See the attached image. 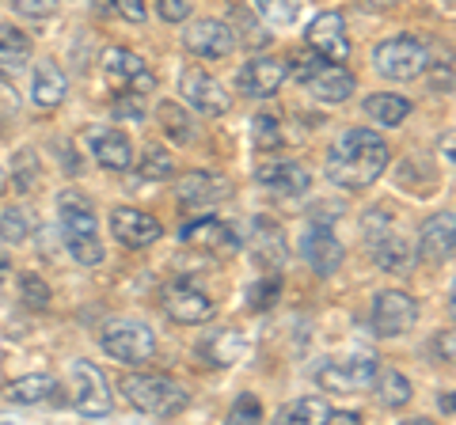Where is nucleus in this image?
Wrapping results in <instances>:
<instances>
[{
  "label": "nucleus",
  "instance_id": "72a5a7b5",
  "mask_svg": "<svg viewBox=\"0 0 456 425\" xmlns=\"http://www.w3.org/2000/svg\"><path fill=\"white\" fill-rule=\"evenodd\" d=\"M38 175H42V167H38V156L35 148H20L16 152V160H12V179H16V190H35L38 187Z\"/></svg>",
  "mask_w": 456,
  "mask_h": 425
},
{
  "label": "nucleus",
  "instance_id": "c03bdc74",
  "mask_svg": "<svg viewBox=\"0 0 456 425\" xmlns=\"http://www.w3.org/2000/svg\"><path fill=\"white\" fill-rule=\"evenodd\" d=\"M114 8H118V16H122V20L145 23V0H114Z\"/></svg>",
  "mask_w": 456,
  "mask_h": 425
},
{
  "label": "nucleus",
  "instance_id": "4c0bfd02",
  "mask_svg": "<svg viewBox=\"0 0 456 425\" xmlns=\"http://www.w3.org/2000/svg\"><path fill=\"white\" fill-rule=\"evenodd\" d=\"M65 247L80 266H99L103 262V244H99V236H73V239H65Z\"/></svg>",
  "mask_w": 456,
  "mask_h": 425
},
{
  "label": "nucleus",
  "instance_id": "f03ea898",
  "mask_svg": "<svg viewBox=\"0 0 456 425\" xmlns=\"http://www.w3.org/2000/svg\"><path fill=\"white\" fill-rule=\"evenodd\" d=\"M289 73H293L297 84H305L316 99H323V103H346V99L354 95V76L338 61H327L323 53H316L312 46L305 53H297Z\"/></svg>",
  "mask_w": 456,
  "mask_h": 425
},
{
  "label": "nucleus",
  "instance_id": "cd10ccee",
  "mask_svg": "<svg viewBox=\"0 0 456 425\" xmlns=\"http://www.w3.org/2000/svg\"><path fill=\"white\" fill-rule=\"evenodd\" d=\"M50 391H53V380H50V376H42V373H35V376H20V380H12V384L4 388L8 399H12V403H20V406H35V403H42Z\"/></svg>",
  "mask_w": 456,
  "mask_h": 425
},
{
  "label": "nucleus",
  "instance_id": "5fc2aeb1",
  "mask_svg": "<svg viewBox=\"0 0 456 425\" xmlns=\"http://www.w3.org/2000/svg\"><path fill=\"white\" fill-rule=\"evenodd\" d=\"M4 190H8V175H4V172H0V194H4Z\"/></svg>",
  "mask_w": 456,
  "mask_h": 425
},
{
  "label": "nucleus",
  "instance_id": "a211bd4d",
  "mask_svg": "<svg viewBox=\"0 0 456 425\" xmlns=\"http://www.w3.org/2000/svg\"><path fill=\"white\" fill-rule=\"evenodd\" d=\"M285 76H289V65L281 58H251L244 65V73H240V88L251 99H270L281 92Z\"/></svg>",
  "mask_w": 456,
  "mask_h": 425
},
{
  "label": "nucleus",
  "instance_id": "864d4df0",
  "mask_svg": "<svg viewBox=\"0 0 456 425\" xmlns=\"http://www.w3.org/2000/svg\"><path fill=\"white\" fill-rule=\"evenodd\" d=\"M369 4H373V8H395L399 0H369Z\"/></svg>",
  "mask_w": 456,
  "mask_h": 425
},
{
  "label": "nucleus",
  "instance_id": "8fccbe9b",
  "mask_svg": "<svg viewBox=\"0 0 456 425\" xmlns=\"http://www.w3.org/2000/svg\"><path fill=\"white\" fill-rule=\"evenodd\" d=\"M437 349L445 361H452V331H445V338H437Z\"/></svg>",
  "mask_w": 456,
  "mask_h": 425
},
{
  "label": "nucleus",
  "instance_id": "de8ad7c7",
  "mask_svg": "<svg viewBox=\"0 0 456 425\" xmlns=\"http://www.w3.org/2000/svg\"><path fill=\"white\" fill-rule=\"evenodd\" d=\"M434 92H452V61L434 65Z\"/></svg>",
  "mask_w": 456,
  "mask_h": 425
},
{
  "label": "nucleus",
  "instance_id": "f3484780",
  "mask_svg": "<svg viewBox=\"0 0 456 425\" xmlns=\"http://www.w3.org/2000/svg\"><path fill=\"white\" fill-rule=\"evenodd\" d=\"M183 239H187L191 247H202L209 254H217V259H224V254H236L240 251V236L232 224H224L217 217H202L183 229Z\"/></svg>",
  "mask_w": 456,
  "mask_h": 425
},
{
  "label": "nucleus",
  "instance_id": "0eeeda50",
  "mask_svg": "<svg viewBox=\"0 0 456 425\" xmlns=\"http://www.w3.org/2000/svg\"><path fill=\"white\" fill-rule=\"evenodd\" d=\"M377 376H380V365L373 357H327L316 368V384L327 391H373L377 388Z\"/></svg>",
  "mask_w": 456,
  "mask_h": 425
},
{
  "label": "nucleus",
  "instance_id": "f8f14e48",
  "mask_svg": "<svg viewBox=\"0 0 456 425\" xmlns=\"http://www.w3.org/2000/svg\"><path fill=\"white\" fill-rule=\"evenodd\" d=\"M164 311L175 323H187V327H194V323H206L213 319V301H209V293H202L194 285V281H175V285H167L164 293Z\"/></svg>",
  "mask_w": 456,
  "mask_h": 425
},
{
  "label": "nucleus",
  "instance_id": "4be33fe9",
  "mask_svg": "<svg viewBox=\"0 0 456 425\" xmlns=\"http://www.w3.org/2000/svg\"><path fill=\"white\" fill-rule=\"evenodd\" d=\"M65 95H69L65 73L57 68V61H46V58H42V61L35 65V80H31V99H35V107L53 110V107H61V103H65Z\"/></svg>",
  "mask_w": 456,
  "mask_h": 425
},
{
  "label": "nucleus",
  "instance_id": "6ab92c4d",
  "mask_svg": "<svg viewBox=\"0 0 456 425\" xmlns=\"http://www.w3.org/2000/svg\"><path fill=\"white\" fill-rule=\"evenodd\" d=\"M88 148L107 172H130L134 167V145L122 130H92L88 133Z\"/></svg>",
  "mask_w": 456,
  "mask_h": 425
},
{
  "label": "nucleus",
  "instance_id": "3c124183",
  "mask_svg": "<svg viewBox=\"0 0 456 425\" xmlns=\"http://www.w3.org/2000/svg\"><path fill=\"white\" fill-rule=\"evenodd\" d=\"M437 403H441V410H445V414L452 418V410H456V403H452V395L445 391V395H441V399H437Z\"/></svg>",
  "mask_w": 456,
  "mask_h": 425
},
{
  "label": "nucleus",
  "instance_id": "5701e85b",
  "mask_svg": "<svg viewBox=\"0 0 456 425\" xmlns=\"http://www.w3.org/2000/svg\"><path fill=\"white\" fill-rule=\"evenodd\" d=\"M255 179H259L266 190L281 194V197H301L312 187V179H308V172L301 164H263Z\"/></svg>",
  "mask_w": 456,
  "mask_h": 425
},
{
  "label": "nucleus",
  "instance_id": "58836bf2",
  "mask_svg": "<svg viewBox=\"0 0 456 425\" xmlns=\"http://www.w3.org/2000/svg\"><path fill=\"white\" fill-rule=\"evenodd\" d=\"M251 4L266 23H274V27H285V23L297 20V0H251Z\"/></svg>",
  "mask_w": 456,
  "mask_h": 425
},
{
  "label": "nucleus",
  "instance_id": "e433bc0d",
  "mask_svg": "<svg viewBox=\"0 0 456 425\" xmlns=\"http://www.w3.org/2000/svg\"><path fill=\"white\" fill-rule=\"evenodd\" d=\"M20 296H23V304L31 311H46L50 308V289H46V281H42L35 270H27L20 277Z\"/></svg>",
  "mask_w": 456,
  "mask_h": 425
},
{
  "label": "nucleus",
  "instance_id": "a18cd8bd",
  "mask_svg": "<svg viewBox=\"0 0 456 425\" xmlns=\"http://www.w3.org/2000/svg\"><path fill=\"white\" fill-rule=\"evenodd\" d=\"M57 8V0H16V12H23V16H50V12Z\"/></svg>",
  "mask_w": 456,
  "mask_h": 425
},
{
  "label": "nucleus",
  "instance_id": "c9c22d12",
  "mask_svg": "<svg viewBox=\"0 0 456 425\" xmlns=\"http://www.w3.org/2000/svg\"><path fill=\"white\" fill-rule=\"evenodd\" d=\"M278 296H281V277H278V270H270V277L255 281V285L248 289V308L251 311H266V308H274Z\"/></svg>",
  "mask_w": 456,
  "mask_h": 425
},
{
  "label": "nucleus",
  "instance_id": "20e7f679",
  "mask_svg": "<svg viewBox=\"0 0 456 425\" xmlns=\"http://www.w3.org/2000/svg\"><path fill=\"white\" fill-rule=\"evenodd\" d=\"M362 239H365V251L380 270H392V274H403L411 266V244L403 239V232L395 229V221L388 217L384 209H369L365 221H362Z\"/></svg>",
  "mask_w": 456,
  "mask_h": 425
},
{
  "label": "nucleus",
  "instance_id": "37998d69",
  "mask_svg": "<svg viewBox=\"0 0 456 425\" xmlns=\"http://www.w3.org/2000/svg\"><path fill=\"white\" fill-rule=\"evenodd\" d=\"M160 4V16L167 23H183V20H191V0H156Z\"/></svg>",
  "mask_w": 456,
  "mask_h": 425
},
{
  "label": "nucleus",
  "instance_id": "b1692460",
  "mask_svg": "<svg viewBox=\"0 0 456 425\" xmlns=\"http://www.w3.org/2000/svg\"><path fill=\"white\" fill-rule=\"evenodd\" d=\"M31 61V38L20 35L16 27H0V80L20 76Z\"/></svg>",
  "mask_w": 456,
  "mask_h": 425
},
{
  "label": "nucleus",
  "instance_id": "ddd939ff",
  "mask_svg": "<svg viewBox=\"0 0 456 425\" xmlns=\"http://www.w3.org/2000/svg\"><path fill=\"white\" fill-rule=\"evenodd\" d=\"M308 46L323 53L327 61H346L350 58V38H346V20H342V12H323V16H316L308 23Z\"/></svg>",
  "mask_w": 456,
  "mask_h": 425
},
{
  "label": "nucleus",
  "instance_id": "9d476101",
  "mask_svg": "<svg viewBox=\"0 0 456 425\" xmlns=\"http://www.w3.org/2000/svg\"><path fill=\"white\" fill-rule=\"evenodd\" d=\"M415 319H419L415 296H407L399 289H388V293H380L373 301V331L380 338H395V334L411 331V327H415Z\"/></svg>",
  "mask_w": 456,
  "mask_h": 425
},
{
  "label": "nucleus",
  "instance_id": "2eb2a0df",
  "mask_svg": "<svg viewBox=\"0 0 456 425\" xmlns=\"http://www.w3.org/2000/svg\"><path fill=\"white\" fill-rule=\"evenodd\" d=\"M452 239H456V217L449 209L434 212V217L422 224V232H419V259L426 266L449 262L452 259Z\"/></svg>",
  "mask_w": 456,
  "mask_h": 425
},
{
  "label": "nucleus",
  "instance_id": "473e14b6",
  "mask_svg": "<svg viewBox=\"0 0 456 425\" xmlns=\"http://www.w3.org/2000/svg\"><path fill=\"white\" fill-rule=\"evenodd\" d=\"M137 172H141V179L164 182V179H171V172H175V164H171L167 148L149 145V148H145V156H141V164H137Z\"/></svg>",
  "mask_w": 456,
  "mask_h": 425
},
{
  "label": "nucleus",
  "instance_id": "7c9ffc66",
  "mask_svg": "<svg viewBox=\"0 0 456 425\" xmlns=\"http://www.w3.org/2000/svg\"><path fill=\"white\" fill-rule=\"evenodd\" d=\"M141 68H145V61H141L134 50H126V46H110V50L103 53V73H107L110 80H118V84H126L130 76H137Z\"/></svg>",
  "mask_w": 456,
  "mask_h": 425
},
{
  "label": "nucleus",
  "instance_id": "7ed1b4c3",
  "mask_svg": "<svg viewBox=\"0 0 456 425\" xmlns=\"http://www.w3.org/2000/svg\"><path fill=\"white\" fill-rule=\"evenodd\" d=\"M122 395L126 403H130L134 410H141V414H152V418H175L187 410L191 395L183 391L175 380L167 376H126L122 380Z\"/></svg>",
  "mask_w": 456,
  "mask_h": 425
},
{
  "label": "nucleus",
  "instance_id": "09e8293b",
  "mask_svg": "<svg viewBox=\"0 0 456 425\" xmlns=\"http://www.w3.org/2000/svg\"><path fill=\"white\" fill-rule=\"evenodd\" d=\"M362 414H354V410H335L331 406V418H327V425H358Z\"/></svg>",
  "mask_w": 456,
  "mask_h": 425
},
{
  "label": "nucleus",
  "instance_id": "603ef678",
  "mask_svg": "<svg viewBox=\"0 0 456 425\" xmlns=\"http://www.w3.org/2000/svg\"><path fill=\"white\" fill-rule=\"evenodd\" d=\"M8 270H12V262H8V254H0V281L8 277Z\"/></svg>",
  "mask_w": 456,
  "mask_h": 425
},
{
  "label": "nucleus",
  "instance_id": "a19ab883",
  "mask_svg": "<svg viewBox=\"0 0 456 425\" xmlns=\"http://www.w3.org/2000/svg\"><path fill=\"white\" fill-rule=\"evenodd\" d=\"M263 418V406L255 395H240L236 406H232V421H259Z\"/></svg>",
  "mask_w": 456,
  "mask_h": 425
},
{
  "label": "nucleus",
  "instance_id": "c756f323",
  "mask_svg": "<svg viewBox=\"0 0 456 425\" xmlns=\"http://www.w3.org/2000/svg\"><path fill=\"white\" fill-rule=\"evenodd\" d=\"M156 115H160L164 133L175 140V145H191V140H194V118H191L179 103H160V110H156Z\"/></svg>",
  "mask_w": 456,
  "mask_h": 425
},
{
  "label": "nucleus",
  "instance_id": "f704fd0d",
  "mask_svg": "<svg viewBox=\"0 0 456 425\" xmlns=\"http://www.w3.org/2000/svg\"><path fill=\"white\" fill-rule=\"evenodd\" d=\"M31 212L27 209H4V217H0V239H8V244H23V239H31Z\"/></svg>",
  "mask_w": 456,
  "mask_h": 425
},
{
  "label": "nucleus",
  "instance_id": "ea45409f",
  "mask_svg": "<svg viewBox=\"0 0 456 425\" xmlns=\"http://www.w3.org/2000/svg\"><path fill=\"white\" fill-rule=\"evenodd\" d=\"M251 133H255V145H259L263 152H274V148H281L278 115H255V122H251Z\"/></svg>",
  "mask_w": 456,
  "mask_h": 425
},
{
  "label": "nucleus",
  "instance_id": "f257e3e1",
  "mask_svg": "<svg viewBox=\"0 0 456 425\" xmlns=\"http://www.w3.org/2000/svg\"><path fill=\"white\" fill-rule=\"evenodd\" d=\"M388 156L392 152L380 140V133H373V130H346L331 145V152H327L323 172L342 190H365L384 175Z\"/></svg>",
  "mask_w": 456,
  "mask_h": 425
},
{
  "label": "nucleus",
  "instance_id": "1a4fd4ad",
  "mask_svg": "<svg viewBox=\"0 0 456 425\" xmlns=\"http://www.w3.org/2000/svg\"><path fill=\"white\" fill-rule=\"evenodd\" d=\"M179 92H183V99H187V103L198 110V115H209V118H217V115H224V110L232 107L228 92L206 73V68H198V65H187V68L179 73Z\"/></svg>",
  "mask_w": 456,
  "mask_h": 425
},
{
  "label": "nucleus",
  "instance_id": "423d86ee",
  "mask_svg": "<svg viewBox=\"0 0 456 425\" xmlns=\"http://www.w3.org/2000/svg\"><path fill=\"white\" fill-rule=\"evenodd\" d=\"M373 65H377V73L388 76V80H415L419 73L430 68V53H426V46L419 38L399 35V38L380 42L373 50Z\"/></svg>",
  "mask_w": 456,
  "mask_h": 425
},
{
  "label": "nucleus",
  "instance_id": "bb28decb",
  "mask_svg": "<svg viewBox=\"0 0 456 425\" xmlns=\"http://www.w3.org/2000/svg\"><path fill=\"white\" fill-rule=\"evenodd\" d=\"M365 115L380 122V125H403V118L411 115V103L403 95H388V92H377L365 99Z\"/></svg>",
  "mask_w": 456,
  "mask_h": 425
},
{
  "label": "nucleus",
  "instance_id": "412c9836",
  "mask_svg": "<svg viewBox=\"0 0 456 425\" xmlns=\"http://www.w3.org/2000/svg\"><path fill=\"white\" fill-rule=\"evenodd\" d=\"M179 202L183 205H213V202H221V197H228V179L217 175V172H191V175H183L179 179Z\"/></svg>",
  "mask_w": 456,
  "mask_h": 425
},
{
  "label": "nucleus",
  "instance_id": "4468645a",
  "mask_svg": "<svg viewBox=\"0 0 456 425\" xmlns=\"http://www.w3.org/2000/svg\"><path fill=\"white\" fill-rule=\"evenodd\" d=\"M183 46L198 53V58H228L236 46V35H232V27L221 20H198L183 31Z\"/></svg>",
  "mask_w": 456,
  "mask_h": 425
},
{
  "label": "nucleus",
  "instance_id": "2f4dec72",
  "mask_svg": "<svg viewBox=\"0 0 456 425\" xmlns=\"http://www.w3.org/2000/svg\"><path fill=\"white\" fill-rule=\"evenodd\" d=\"M377 384H380V403H384V406H392V410L407 406V403H411V395H415L411 380H407L403 373H392V368L377 376Z\"/></svg>",
  "mask_w": 456,
  "mask_h": 425
},
{
  "label": "nucleus",
  "instance_id": "393cba45",
  "mask_svg": "<svg viewBox=\"0 0 456 425\" xmlns=\"http://www.w3.org/2000/svg\"><path fill=\"white\" fill-rule=\"evenodd\" d=\"M198 353H202L209 365L228 368V365H236L248 353V342H244V334H240V331H213L206 342L198 346Z\"/></svg>",
  "mask_w": 456,
  "mask_h": 425
},
{
  "label": "nucleus",
  "instance_id": "dca6fc26",
  "mask_svg": "<svg viewBox=\"0 0 456 425\" xmlns=\"http://www.w3.org/2000/svg\"><path fill=\"white\" fill-rule=\"evenodd\" d=\"M110 232H114V239H122L126 247H149V244H156V239L164 236V224L156 221V217H149L145 209H114L110 212Z\"/></svg>",
  "mask_w": 456,
  "mask_h": 425
},
{
  "label": "nucleus",
  "instance_id": "49530a36",
  "mask_svg": "<svg viewBox=\"0 0 456 425\" xmlns=\"http://www.w3.org/2000/svg\"><path fill=\"white\" fill-rule=\"evenodd\" d=\"M20 110V95L8 88V80H0V118H12Z\"/></svg>",
  "mask_w": 456,
  "mask_h": 425
},
{
  "label": "nucleus",
  "instance_id": "9b49d317",
  "mask_svg": "<svg viewBox=\"0 0 456 425\" xmlns=\"http://www.w3.org/2000/svg\"><path fill=\"white\" fill-rule=\"evenodd\" d=\"M301 254H305V262L312 266L316 274H335L342 259H346V251H342V244L335 239L331 232V224H323V221H312L305 236H301Z\"/></svg>",
  "mask_w": 456,
  "mask_h": 425
},
{
  "label": "nucleus",
  "instance_id": "c85d7f7f",
  "mask_svg": "<svg viewBox=\"0 0 456 425\" xmlns=\"http://www.w3.org/2000/svg\"><path fill=\"white\" fill-rule=\"evenodd\" d=\"M281 421H297V425H327L331 418V406H327L320 395H308V399H297L289 406H281Z\"/></svg>",
  "mask_w": 456,
  "mask_h": 425
},
{
  "label": "nucleus",
  "instance_id": "79ce46f5",
  "mask_svg": "<svg viewBox=\"0 0 456 425\" xmlns=\"http://www.w3.org/2000/svg\"><path fill=\"white\" fill-rule=\"evenodd\" d=\"M114 115H118V118H130V122H141V118H145V107H141V99L130 92V95H118V99H114Z\"/></svg>",
  "mask_w": 456,
  "mask_h": 425
},
{
  "label": "nucleus",
  "instance_id": "aec40b11",
  "mask_svg": "<svg viewBox=\"0 0 456 425\" xmlns=\"http://www.w3.org/2000/svg\"><path fill=\"white\" fill-rule=\"evenodd\" d=\"M57 212H61V229H65V239L73 236H99V221H95V209L84 194L77 190H65L57 197Z\"/></svg>",
  "mask_w": 456,
  "mask_h": 425
},
{
  "label": "nucleus",
  "instance_id": "39448f33",
  "mask_svg": "<svg viewBox=\"0 0 456 425\" xmlns=\"http://www.w3.org/2000/svg\"><path fill=\"white\" fill-rule=\"evenodd\" d=\"M99 346L107 349V357L122 361V365H145L156 353V338L145 323H137V319H110L103 334H99Z\"/></svg>",
  "mask_w": 456,
  "mask_h": 425
},
{
  "label": "nucleus",
  "instance_id": "a878e982",
  "mask_svg": "<svg viewBox=\"0 0 456 425\" xmlns=\"http://www.w3.org/2000/svg\"><path fill=\"white\" fill-rule=\"evenodd\" d=\"M255 262L266 266V270H281V262H285V239H281L278 224H270V221L255 224Z\"/></svg>",
  "mask_w": 456,
  "mask_h": 425
},
{
  "label": "nucleus",
  "instance_id": "6e6552de",
  "mask_svg": "<svg viewBox=\"0 0 456 425\" xmlns=\"http://www.w3.org/2000/svg\"><path fill=\"white\" fill-rule=\"evenodd\" d=\"M69 384H73V403L84 418H107L110 414V406H114L110 384L92 361H77L73 373H69Z\"/></svg>",
  "mask_w": 456,
  "mask_h": 425
}]
</instances>
